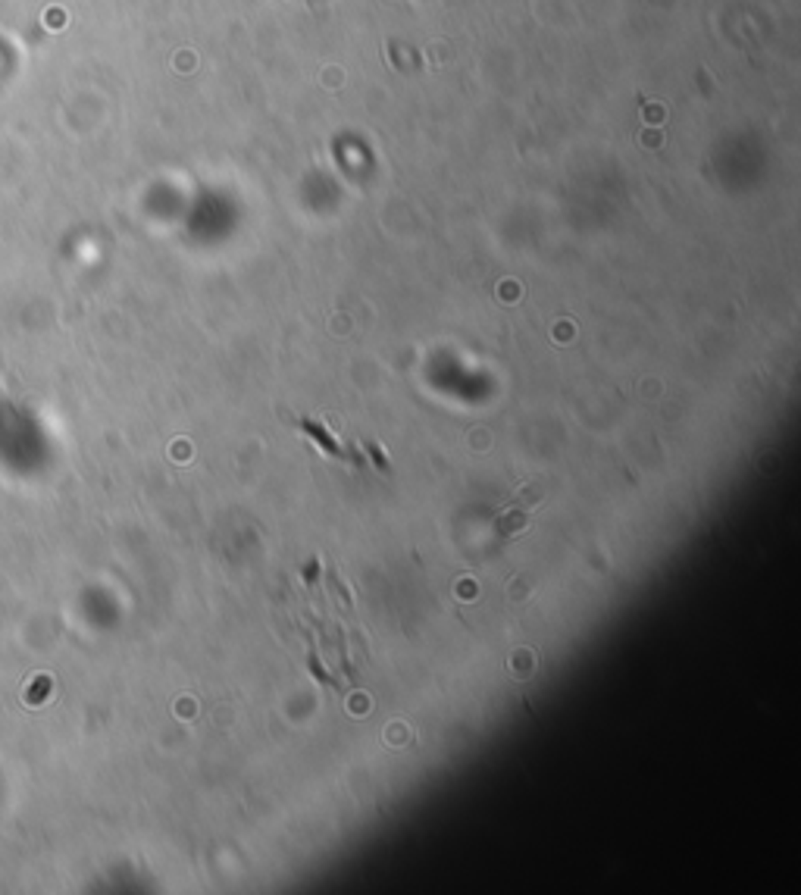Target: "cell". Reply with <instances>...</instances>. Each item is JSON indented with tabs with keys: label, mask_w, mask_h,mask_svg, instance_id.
I'll return each instance as SVG.
<instances>
[{
	"label": "cell",
	"mask_w": 801,
	"mask_h": 895,
	"mask_svg": "<svg viewBox=\"0 0 801 895\" xmlns=\"http://www.w3.org/2000/svg\"><path fill=\"white\" fill-rule=\"evenodd\" d=\"M542 492H545L542 482H532L529 492L523 488V492H520V495H516L514 501L507 504V510H504V514L495 520V536L498 539H514V536H520V532L526 529V523H529V514H532V507L538 504Z\"/></svg>",
	"instance_id": "6da1fadb"
},
{
	"label": "cell",
	"mask_w": 801,
	"mask_h": 895,
	"mask_svg": "<svg viewBox=\"0 0 801 895\" xmlns=\"http://www.w3.org/2000/svg\"><path fill=\"white\" fill-rule=\"evenodd\" d=\"M301 429H304V435H310V439L316 441V445L323 448L329 457H341V461H345V448L335 441V435L329 432L323 423H316V420H301Z\"/></svg>",
	"instance_id": "7a4b0ae2"
},
{
	"label": "cell",
	"mask_w": 801,
	"mask_h": 895,
	"mask_svg": "<svg viewBox=\"0 0 801 895\" xmlns=\"http://www.w3.org/2000/svg\"><path fill=\"white\" fill-rule=\"evenodd\" d=\"M363 448H367V454L376 461V467H379L382 473H388V457L382 454V448H379V445H373V441H363Z\"/></svg>",
	"instance_id": "3957f363"
},
{
	"label": "cell",
	"mask_w": 801,
	"mask_h": 895,
	"mask_svg": "<svg viewBox=\"0 0 801 895\" xmlns=\"http://www.w3.org/2000/svg\"><path fill=\"white\" fill-rule=\"evenodd\" d=\"M329 589L335 592V598H338V601L345 604V607H351V595H347V592H345V585H341V583H338V579H335V576H329Z\"/></svg>",
	"instance_id": "277c9868"
}]
</instances>
